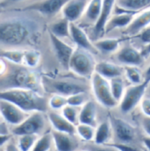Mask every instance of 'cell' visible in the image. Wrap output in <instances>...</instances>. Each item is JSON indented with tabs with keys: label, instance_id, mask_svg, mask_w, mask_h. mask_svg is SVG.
Masks as SVG:
<instances>
[{
	"label": "cell",
	"instance_id": "681fc988",
	"mask_svg": "<svg viewBox=\"0 0 150 151\" xmlns=\"http://www.w3.org/2000/svg\"><path fill=\"white\" fill-rule=\"evenodd\" d=\"M147 93H149V96H150V83L149 84V87H148V91H147Z\"/></svg>",
	"mask_w": 150,
	"mask_h": 151
},
{
	"label": "cell",
	"instance_id": "4316f807",
	"mask_svg": "<svg viewBox=\"0 0 150 151\" xmlns=\"http://www.w3.org/2000/svg\"><path fill=\"white\" fill-rule=\"evenodd\" d=\"M113 136V129L111 120H104L96 127V134L93 142L98 146H104L110 143Z\"/></svg>",
	"mask_w": 150,
	"mask_h": 151
},
{
	"label": "cell",
	"instance_id": "60d3db41",
	"mask_svg": "<svg viewBox=\"0 0 150 151\" xmlns=\"http://www.w3.org/2000/svg\"><path fill=\"white\" fill-rule=\"evenodd\" d=\"M140 106L143 115L150 117V96H145L143 98L140 104Z\"/></svg>",
	"mask_w": 150,
	"mask_h": 151
},
{
	"label": "cell",
	"instance_id": "44dd1931",
	"mask_svg": "<svg viewBox=\"0 0 150 151\" xmlns=\"http://www.w3.org/2000/svg\"><path fill=\"white\" fill-rule=\"evenodd\" d=\"M47 116V120L49 121L53 130L67 133L70 134H76L75 125L69 121L61 112L59 113L58 111L48 110Z\"/></svg>",
	"mask_w": 150,
	"mask_h": 151
},
{
	"label": "cell",
	"instance_id": "d6986e66",
	"mask_svg": "<svg viewBox=\"0 0 150 151\" xmlns=\"http://www.w3.org/2000/svg\"><path fill=\"white\" fill-rule=\"evenodd\" d=\"M135 13L126 12H115L106 24L105 29V35H109L116 30L123 31L126 29L134 19Z\"/></svg>",
	"mask_w": 150,
	"mask_h": 151
},
{
	"label": "cell",
	"instance_id": "f1b7e54d",
	"mask_svg": "<svg viewBox=\"0 0 150 151\" xmlns=\"http://www.w3.org/2000/svg\"><path fill=\"white\" fill-rule=\"evenodd\" d=\"M124 77L130 84H141L145 82L144 72L140 66H124Z\"/></svg>",
	"mask_w": 150,
	"mask_h": 151
},
{
	"label": "cell",
	"instance_id": "4fadbf2b",
	"mask_svg": "<svg viewBox=\"0 0 150 151\" xmlns=\"http://www.w3.org/2000/svg\"><path fill=\"white\" fill-rule=\"evenodd\" d=\"M116 2L117 0H103L100 17L96 25L92 28H90L91 35L93 36V41L105 36V29L107 22L114 14Z\"/></svg>",
	"mask_w": 150,
	"mask_h": 151
},
{
	"label": "cell",
	"instance_id": "7a4b0ae2",
	"mask_svg": "<svg viewBox=\"0 0 150 151\" xmlns=\"http://www.w3.org/2000/svg\"><path fill=\"white\" fill-rule=\"evenodd\" d=\"M10 88L29 89L39 93L45 91L42 76L35 69L8 63L7 71L1 76V90Z\"/></svg>",
	"mask_w": 150,
	"mask_h": 151
},
{
	"label": "cell",
	"instance_id": "ffe728a7",
	"mask_svg": "<svg viewBox=\"0 0 150 151\" xmlns=\"http://www.w3.org/2000/svg\"><path fill=\"white\" fill-rule=\"evenodd\" d=\"M54 145L56 151H76L79 147V142L75 137L76 134H70L67 133L51 131Z\"/></svg>",
	"mask_w": 150,
	"mask_h": 151
},
{
	"label": "cell",
	"instance_id": "52a82bcc",
	"mask_svg": "<svg viewBox=\"0 0 150 151\" xmlns=\"http://www.w3.org/2000/svg\"><path fill=\"white\" fill-rule=\"evenodd\" d=\"M69 0H38L18 10L34 12L49 22L61 16L62 10Z\"/></svg>",
	"mask_w": 150,
	"mask_h": 151
},
{
	"label": "cell",
	"instance_id": "8fae6325",
	"mask_svg": "<svg viewBox=\"0 0 150 151\" xmlns=\"http://www.w3.org/2000/svg\"><path fill=\"white\" fill-rule=\"evenodd\" d=\"M113 56L115 62L122 66H141L146 59L141 50L132 44L122 45Z\"/></svg>",
	"mask_w": 150,
	"mask_h": 151
},
{
	"label": "cell",
	"instance_id": "f907efd6",
	"mask_svg": "<svg viewBox=\"0 0 150 151\" xmlns=\"http://www.w3.org/2000/svg\"><path fill=\"white\" fill-rule=\"evenodd\" d=\"M81 151H90V150H81Z\"/></svg>",
	"mask_w": 150,
	"mask_h": 151
},
{
	"label": "cell",
	"instance_id": "9c48e42d",
	"mask_svg": "<svg viewBox=\"0 0 150 151\" xmlns=\"http://www.w3.org/2000/svg\"><path fill=\"white\" fill-rule=\"evenodd\" d=\"M47 119L45 113L34 112L30 115L19 126L14 127L11 133L16 136L23 134H38L39 135L44 132L47 126Z\"/></svg>",
	"mask_w": 150,
	"mask_h": 151
},
{
	"label": "cell",
	"instance_id": "7c38bea8",
	"mask_svg": "<svg viewBox=\"0 0 150 151\" xmlns=\"http://www.w3.org/2000/svg\"><path fill=\"white\" fill-rule=\"evenodd\" d=\"M0 113L2 119H4L7 124L13 127H17L21 124L30 115V113L24 111L12 102L1 99Z\"/></svg>",
	"mask_w": 150,
	"mask_h": 151
},
{
	"label": "cell",
	"instance_id": "83f0119b",
	"mask_svg": "<svg viewBox=\"0 0 150 151\" xmlns=\"http://www.w3.org/2000/svg\"><path fill=\"white\" fill-rule=\"evenodd\" d=\"M25 49L26 48H1V58L12 64L23 65Z\"/></svg>",
	"mask_w": 150,
	"mask_h": 151
},
{
	"label": "cell",
	"instance_id": "6da1fadb",
	"mask_svg": "<svg viewBox=\"0 0 150 151\" xmlns=\"http://www.w3.org/2000/svg\"><path fill=\"white\" fill-rule=\"evenodd\" d=\"M45 19L32 11L2 10L0 19L1 48L33 47L40 38Z\"/></svg>",
	"mask_w": 150,
	"mask_h": 151
},
{
	"label": "cell",
	"instance_id": "5bb4252c",
	"mask_svg": "<svg viewBox=\"0 0 150 151\" xmlns=\"http://www.w3.org/2000/svg\"><path fill=\"white\" fill-rule=\"evenodd\" d=\"M110 120L113 126V135L118 142L130 144L135 139V129L129 122L118 117H112Z\"/></svg>",
	"mask_w": 150,
	"mask_h": 151
},
{
	"label": "cell",
	"instance_id": "bcb514c9",
	"mask_svg": "<svg viewBox=\"0 0 150 151\" xmlns=\"http://www.w3.org/2000/svg\"><path fill=\"white\" fill-rule=\"evenodd\" d=\"M144 77H145V82L148 83H150V65L147 68V70L144 71Z\"/></svg>",
	"mask_w": 150,
	"mask_h": 151
},
{
	"label": "cell",
	"instance_id": "7402d4cb",
	"mask_svg": "<svg viewBox=\"0 0 150 151\" xmlns=\"http://www.w3.org/2000/svg\"><path fill=\"white\" fill-rule=\"evenodd\" d=\"M95 72L111 80L113 78L124 76V66L118 63L109 61H100L97 63Z\"/></svg>",
	"mask_w": 150,
	"mask_h": 151
},
{
	"label": "cell",
	"instance_id": "ab89813d",
	"mask_svg": "<svg viewBox=\"0 0 150 151\" xmlns=\"http://www.w3.org/2000/svg\"><path fill=\"white\" fill-rule=\"evenodd\" d=\"M143 44L144 46L150 44V26L149 27L145 28L144 30H142L139 35H137L136 36Z\"/></svg>",
	"mask_w": 150,
	"mask_h": 151
},
{
	"label": "cell",
	"instance_id": "5b68a950",
	"mask_svg": "<svg viewBox=\"0 0 150 151\" xmlns=\"http://www.w3.org/2000/svg\"><path fill=\"white\" fill-rule=\"evenodd\" d=\"M90 91L97 103L106 109H113L118 106V102L113 97L110 80L94 72L90 78Z\"/></svg>",
	"mask_w": 150,
	"mask_h": 151
},
{
	"label": "cell",
	"instance_id": "ba28073f",
	"mask_svg": "<svg viewBox=\"0 0 150 151\" xmlns=\"http://www.w3.org/2000/svg\"><path fill=\"white\" fill-rule=\"evenodd\" d=\"M149 84L144 82L141 84H130L118 104V108L123 113H129L133 111L141 102L148 91Z\"/></svg>",
	"mask_w": 150,
	"mask_h": 151
},
{
	"label": "cell",
	"instance_id": "1f68e13d",
	"mask_svg": "<svg viewBox=\"0 0 150 151\" xmlns=\"http://www.w3.org/2000/svg\"><path fill=\"white\" fill-rule=\"evenodd\" d=\"M75 134L84 142H93L96 134V127L90 125L78 123L75 126Z\"/></svg>",
	"mask_w": 150,
	"mask_h": 151
},
{
	"label": "cell",
	"instance_id": "d4e9b609",
	"mask_svg": "<svg viewBox=\"0 0 150 151\" xmlns=\"http://www.w3.org/2000/svg\"><path fill=\"white\" fill-rule=\"evenodd\" d=\"M79 123L87 124L97 127L98 123V107L97 104L90 99L81 108L79 113Z\"/></svg>",
	"mask_w": 150,
	"mask_h": 151
},
{
	"label": "cell",
	"instance_id": "8992f818",
	"mask_svg": "<svg viewBox=\"0 0 150 151\" xmlns=\"http://www.w3.org/2000/svg\"><path fill=\"white\" fill-rule=\"evenodd\" d=\"M97 61L94 54L76 47L69 64V70L78 77L89 79L95 72Z\"/></svg>",
	"mask_w": 150,
	"mask_h": 151
},
{
	"label": "cell",
	"instance_id": "4dcf8cb0",
	"mask_svg": "<svg viewBox=\"0 0 150 151\" xmlns=\"http://www.w3.org/2000/svg\"><path fill=\"white\" fill-rule=\"evenodd\" d=\"M41 62V53L33 47L25 49L23 65L31 69H36Z\"/></svg>",
	"mask_w": 150,
	"mask_h": 151
},
{
	"label": "cell",
	"instance_id": "30bf717a",
	"mask_svg": "<svg viewBox=\"0 0 150 151\" xmlns=\"http://www.w3.org/2000/svg\"><path fill=\"white\" fill-rule=\"evenodd\" d=\"M48 37L51 42L53 51L58 62L63 68L69 70V64L76 47L67 42L66 40L55 36L50 32H48Z\"/></svg>",
	"mask_w": 150,
	"mask_h": 151
},
{
	"label": "cell",
	"instance_id": "ac0fdd59",
	"mask_svg": "<svg viewBox=\"0 0 150 151\" xmlns=\"http://www.w3.org/2000/svg\"><path fill=\"white\" fill-rule=\"evenodd\" d=\"M102 5L103 0H90L83 18L77 24L84 29L92 28L100 17Z\"/></svg>",
	"mask_w": 150,
	"mask_h": 151
},
{
	"label": "cell",
	"instance_id": "d6a6232c",
	"mask_svg": "<svg viewBox=\"0 0 150 151\" xmlns=\"http://www.w3.org/2000/svg\"><path fill=\"white\" fill-rule=\"evenodd\" d=\"M18 146L22 151H32L39 135L38 134H23L18 136Z\"/></svg>",
	"mask_w": 150,
	"mask_h": 151
},
{
	"label": "cell",
	"instance_id": "9a60e30c",
	"mask_svg": "<svg viewBox=\"0 0 150 151\" xmlns=\"http://www.w3.org/2000/svg\"><path fill=\"white\" fill-rule=\"evenodd\" d=\"M70 40L76 47L90 51L94 55L98 54L94 41L86 32V29L77 23H70Z\"/></svg>",
	"mask_w": 150,
	"mask_h": 151
},
{
	"label": "cell",
	"instance_id": "d590c367",
	"mask_svg": "<svg viewBox=\"0 0 150 151\" xmlns=\"http://www.w3.org/2000/svg\"><path fill=\"white\" fill-rule=\"evenodd\" d=\"M38 0H1V10H11L23 8Z\"/></svg>",
	"mask_w": 150,
	"mask_h": 151
},
{
	"label": "cell",
	"instance_id": "c3c4849f",
	"mask_svg": "<svg viewBox=\"0 0 150 151\" xmlns=\"http://www.w3.org/2000/svg\"><path fill=\"white\" fill-rule=\"evenodd\" d=\"M106 146V145H105ZM106 148H98V149H97L95 151H113L112 150V149L113 148H111V147H109V146H106Z\"/></svg>",
	"mask_w": 150,
	"mask_h": 151
},
{
	"label": "cell",
	"instance_id": "7dc6e473",
	"mask_svg": "<svg viewBox=\"0 0 150 151\" xmlns=\"http://www.w3.org/2000/svg\"><path fill=\"white\" fill-rule=\"evenodd\" d=\"M143 145L148 150L150 151V136H147L143 138Z\"/></svg>",
	"mask_w": 150,
	"mask_h": 151
},
{
	"label": "cell",
	"instance_id": "277c9868",
	"mask_svg": "<svg viewBox=\"0 0 150 151\" xmlns=\"http://www.w3.org/2000/svg\"><path fill=\"white\" fill-rule=\"evenodd\" d=\"M44 91H48L53 93H59L69 97L78 92L90 91V84L87 85L80 80H75L69 77L53 78L42 76Z\"/></svg>",
	"mask_w": 150,
	"mask_h": 151
},
{
	"label": "cell",
	"instance_id": "b9f144b4",
	"mask_svg": "<svg viewBox=\"0 0 150 151\" xmlns=\"http://www.w3.org/2000/svg\"><path fill=\"white\" fill-rule=\"evenodd\" d=\"M141 127L147 136H150V117L144 115L141 119Z\"/></svg>",
	"mask_w": 150,
	"mask_h": 151
},
{
	"label": "cell",
	"instance_id": "f35d334b",
	"mask_svg": "<svg viewBox=\"0 0 150 151\" xmlns=\"http://www.w3.org/2000/svg\"><path fill=\"white\" fill-rule=\"evenodd\" d=\"M106 146L112 147L117 151H140L128 143H122V142H114L113 143H113H108Z\"/></svg>",
	"mask_w": 150,
	"mask_h": 151
},
{
	"label": "cell",
	"instance_id": "f6af8a7d",
	"mask_svg": "<svg viewBox=\"0 0 150 151\" xmlns=\"http://www.w3.org/2000/svg\"><path fill=\"white\" fill-rule=\"evenodd\" d=\"M141 52H142V54H143V55H144L145 58H146L147 56L150 55V44L144 46V47H142V49H141Z\"/></svg>",
	"mask_w": 150,
	"mask_h": 151
},
{
	"label": "cell",
	"instance_id": "603a6c76",
	"mask_svg": "<svg viewBox=\"0 0 150 151\" xmlns=\"http://www.w3.org/2000/svg\"><path fill=\"white\" fill-rule=\"evenodd\" d=\"M126 39L116 37H102L94 41V45L98 53L104 55H114L122 46Z\"/></svg>",
	"mask_w": 150,
	"mask_h": 151
},
{
	"label": "cell",
	"instance_id": "f546056e",
	"mask_svg": "<svg viewBox=\"0 0 150 151\" xmlns=\"http://www.w3.org/2000/svg\"><path fill=\"white\" fill-rule=\"evenodd\" d=\"M126 83V80L124 76L116 77V78H113L110 80L111 89H112L113 97L118 102V104H119L120 100L122 99V98L126 92V90L127 88V85Z\"/></svg>",
	"mask_w": 150,
	"mask_h": 151
},
{
	"label": "cell",
	"instance_id": "ee69618b",
	"mask_svg": "<svg viewBox=\"0 0 150 151\" xmlns=\"http://www.w3.org/2000/svg\"><path fill=\"white\" fill-rule=\"evenodd\" d=\"M11 134H1V142H0L1 148L4 147L6 143H8L11 141Z\"/></svg>",
	"mask_w": 150,
	"mask_h": 151
},
{
	"label": "cell",
	"instance_id": "2e32d148",
	"mask_svg": "<svg viewBox=\"0 0 150 151\" xmlns=\"http://www.w3.org/2000/svg\"><path fill=\"white\" fill-rule=\"evenodd\" d=\"M90 0H69L63 6L61 16L70 23H78L83 18Z\"/></svg>",
	"mask_w": 150,
	"mask_h": 151
},
{
	"label": "cell",
	"instance_id": "836d02e7",
	"mask_svg": "<svg viewBox=\"0 0 150 151\" xmlns=\"http://www.w3.org/2000/svg\"><path fill=\"white\" fill-rule=\"evenodd\" d=\"M68 105V97L59 94L53 93L48 99V107L53 111H62L63 107Z\"/></svg>",
	"mask_w": 150,
	"mask_h": 151
},
{
	"label": "cell",
	"instance_id": "8d00e7d4",
	"mask_svg": "<svg viewBox=\"0 0 150 151\" xmlns=\"http://www.w3.org/2000/svg\"><path fill=\"white\" fill-rule=\"evenodd\" d=\"M80 108L81 107H76L70 105H67L61 111L62 114L72 124L77 125L79 123V113H80Z\"/></svg>",
	"mask_w": 150,
	"mask_h": 151
},
{
	"label": "cell",
	"instance_id": "7bdbcfd3",
	"mask_svg": "<svg viewBox=\"0 0 150 151\" xmlns=\"http://www.w3.org/2000/svg\"><path fill=\"white\" fill-rule=\"evenodd\" d=\"M4 149V151H22L18 146V144L11 142V141L6 143L4 147H2Z\"/></svg>",
	"mask_w": 150,
	"mask_h": 151
},
{
	"label": "cell",
	"instance_id": "3957f363",
	"mask_svg": "<svg viewBox=\"0 0 150 151\" xmlns=\"http://www.w3.org/2000/svg\"><path fill=\"white\" fill-rule=\"evenodd\" d=\"M0 99L12 102L29 113L34 112L47 113L49 110L48 99H46L42 93L29 89L10 88L1 90Z\"/></svg>",
	"mask_w": 150,
	"mask_h": 151
},
{
	"label": "cell",
	"instance_id": "cb8c5ba5",
	"mask_svg": "<svg viewBox=\"0 0 150 151\" xmlns=\"http://www.w3.org/2000/svg\"><path fill=\"white\" fill-rule=\"evenodd\" d=\"M150 7V0H117L115 12L139 13Z\"/></svg>",
	"mask_w": 150,
	"mask_h": 151
},
{
	"label": "cell",
	"instance_id": "e0dca14e",
	"mask_svg": "<svg viewBox=\"0 0 150 151\" xmlns=\"http://www.w3.org/2000/svg\"><path fill=\"white\" fill-rule=\"evenodd\" d=\"M150 26V7L140 12L134 16L133 20L132 23L127 27L126 29H124L122 34L130 39L131 37H134L137 35H139L142 30L149 27Z\"/></svg>",
	"mask_w": 150,
	"mask_h": 151
},
{
	"label": "cell",
	"instance_id": "74e56055",
	"mask_svg": "<svg viewBox=\"0 0 150 151\" xmlns=\"http://www.w3.org/2000/svg\"><path fill=\"white\" fill-rule=\"evenodd\" d=\"M89 100H90V97L88 95V92L82 91V92H78V93L69 96L68 97V105L76 106V107H82Z\"/></svg>",
	"mask_w": 150,
	"mask_h": 151
},
{
	"label": "cell",
	"instance_id": "484cf974",
	"mask_svg": "<svg viewBox=\"0 0 150 151\" xmlns=\"http://www.w3.org/2000/svg\"><path fill=\"white\" fill-rule=\"evenodd\" d=\"M48 32L63 40L70 39V22L59 16L49 22Z\"/></svg>",
	"mask_w": 150,
	"mask_h": 151
},
{
	"label": "cell",
	"instance_id": "e575fe53",
	"mask_svg": "<svg viewBox=\"0 0 150 151\" xmlns=\"http://www.w3.org/2000/svg\"><path fill=\"white\" fill-rule=\"evenodd\" d=\"M54 144L52 133H46L43 135H39L32 151H49Z\"/></svg>",
	"mask_w": 150,
	"mask_h": 151
}]
</instances>
